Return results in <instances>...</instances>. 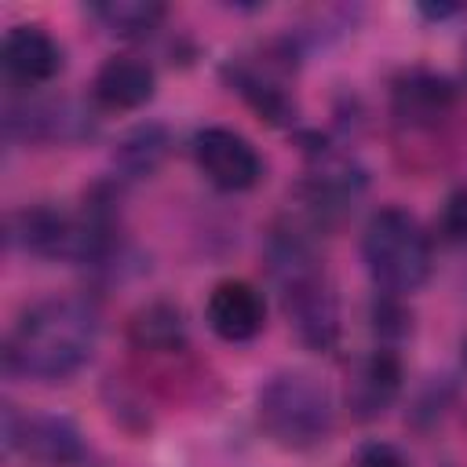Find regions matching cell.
Returning <instances> with one entry per match:
<instances>
[{"mask_svg": "<svg viewBox=\"0 0 467 467\" xmlns=\"http://www.w3.org/2000/svg\"><path fill=\"white\" fill-rule=\"evenodd\" d=\"M354 467H409V460L387 441H368V445L358 449Z\"/></svg>", "mask_w": 467, "mask_h": 467, "instance_id": "ac0fdd59", "label": "cell"}, {"mask_svg": "<svg viewBox=\"0 0 467 467\" xmlns=\"http://www.w3.org/2000/svg\"><path fill=\"white\" fill-rule=\"evenodd\" d=\"M223 80H226L230 91H237L244 99V106L259 120H266L274 128L292 124L296 113H299L292 91L285 88V80L274 73L270 62H255V58H244V55L230 58V62H223Z\"/></svg>", "mask_w": 467, "mask_h": 467, "instance_id": "30bf717a", "label": "cell"}, {"mask_svg": "<svg viewBox=\"0 0 467 467\" xmlns=\"http://www.w3.org/2000/svg\"><path fill=\"white\" fill-rule=\"evenodd\" d=\"M153 91H157V73L139 55H113L91 77V102L109 113L139 109L153 99Z\"/></svg>", "mask_w": 467, "mask_h": 467, "instance_id": "7c38bea8", "label": "cell"}, {"mask_svg": "<svg viewBox=\"0 0 467 467\" xmlns=\"http://www.w3.org/2000/svg\"><path fill=\"white\" fill-rule=\"evenodd\" d=\"M438 234L452 244H467V186H456L441 212H438Z\"/></svg>", "mask_w": 467, "mask_h": 467, "instance_id": "e0dca14e", "label": "cell"}, {"mask_svg": "<svg viewBox=\"0 0 467 467\" xmlns=\"http://www.w3.org/2000/svg\"><path fill=\"white\" fill-rule=\"evenodd\" d=\"M310 234L314 230L299 219L277 223L266 241V263L299 343L310 350H332L339 339V299Z\"/></svg>", "mask_w": 467, "mask_h": 467, "instance_id": "7a4b0ae2", "label": "cell"}, {"mask_svg": "<svg viewBox=\"0 0 467 467\" xmlns=\"http://www.w3.org/2000/svg\"><path fill=\"white\" fill-rule=\"evenodd\" d=\"M62 44L36 22H22V26H11L4 33V44H0V66H4V77L15 84V88H40V84H51L58 73H62Z\"/></svg>", "mask_w": 467, "mask_h": 467, "instance_id": "ba28073f", "label": "cell"}, {"mask_svg": "<svg viewBox=\"0 0 467 467\" xmlns=\"http://www.w3.org/2000/svg\"><path fill=\"white\" fill-rule=\"evenodd\" d=\"M88 15L113 36H124V40H139V36H150L168 7L161 0H99L88 7Z\"/></svg>", "mask_w": 467, "mask_h": 467, "instance_id": "5bb4252c", "label": "cell"}, {"mask_svg": "<svg viewBox=\"0 0 467 467\" xmlns=\"http://www.w3.org/2000/svg\"><path fill=\"white\" fill-rule=\"evenodd\" d=\"M164 153H168V131L161 124H139V128H131L117 142L113 161H117V168H120L124 179H142V175L157 171V164L164 161Z\"/></svg>", "mask_w": 467, "mask_h": 467, "instance_id": "9a60e30c", "label": "cell"}, {"mask_svg": "<svg viewBox=\"0 0 467 467\" xmlns=\"http://www.w3.org/2000/svg\"><path fill=\"white\" fill-rule=\"evenodd\" d=\"M255 420L274 445L288 452H306L332 438L336 405L317 376L277 372L255 394Z\"/></svg>", "mask_w": 467, "mask_h": 467, "instance_id": "3957f363", "label": "cell"}, {"mask_svg": "<svg viewBox=\"0 0 467 467\" xmlns=\"http://www.w3.org/2000/svg\"><path fill=\"white\" fill-rule=\"evenodd\" d=\"M128 343L139 354H182L186 350V321L175 303L153 299L128 317Z\"/></svg>", "mask_w": 467, "mask_h": 467, "instance_id": "4fadbf2b", "label": "cell"}, {"mask_svg": "<svg viewBox=\"0 0 467 467\" xmlns=\"http://www.w3.org/2000/svg\"><path fill=\"white\" fill-rule=\"evenodd\" d=\"M99 343V314L80 296H51L22 310L7 343L4 368L11 376L58 383L80 372Z\"/></svg>", "mask_w": 467, "mask_h": 467, "instance_id": "6da1fadb", "label": "cell"}, {"mask_svg": "<svg viewBox=\"0 0 467 467\" xmlns=\"http://www.w3.org/2000/svg\"><path fill=\"white\" fill-rule=\"evenodd\" d=\"M463 365H467V339H463Z\"/></svg>", "mask_w": 467, "mask_h": 467, "instance_id": "ffe728a7", "label": "cell"}, {"mask_svg": "<svg viewBox=\"0 0 467 467\" xmlns=\"http://www.w3.org/2000/svg\"><path fill=\"white\" fill-rule=\"evenodd\" d=\"M456 102H460L456 80L445 77V73L423 69V66L401 69L390 84L394 120L405 124V128H438L452 117Z\"/></svg>", "mask_w": 467, "mask_h": 467, "instance_id": "52a82bcc", "label": "cell"}, {"mask_svg": "<svg viewBox=\"0 0 467 467\" xmlns=\"http://www.w3.org/2000/svg\"><path fill=\"white\" fill-rule=\"evenodd\" d=\"M460 7L456 4H423L420 7V15H427V18H449V15H456Z\"/></svg>", "mask_w": 467, "mask_h": 467, "instance_id": "d6986e66", "label": "cell"}, {"mask_svg": "<svg viewBox=\"0 0 467 467\" xmlns=\"http://www.w3.org/2000/svg\"><path fill=\"white\" fill-rule=\"evenodd\" d=\"M4 445L22 452L40 467H80L88 460V441L69 416L58 412H18L4 409Z\"/></svg>", "mask_w": 467, "mask_h": 467, "instance_id": "5b68a950", "label": "cell"}, {"mask_svg": "<svg viewBox=\"0 0 467 467\" xmlns=\"http://www.w3.org/2000/svg\"><path fill=\"white\" fill-rule=\"evenodd\" d=\"M361 259L379 292L409 296L431 277L434 252L420 219L409 215L405 208L387 204L372 212L361 230Z\"/></svg>", "mask_w": 467, "mask_h": 467, "instance_id": "277c9868", "label": "cell"}, {"mask_svg": "<svg viewBox=\"0 0 467 467\" xmlns=\"http://www.w3.org/2000/svg\"><path fill=\"white\" fill-rule=\"evenodd\" d=\"M204 321L223 343H248L266 325V299L252 281L226 277L208 292Z\"/></svg>", "mask_w": 467, "mask_h": 467, "instance_id": "8fae6325", "label": "cell"}, {"mask_svg": "<svg viewBox=\"0 0 467 467\" xmlns=\"http://www.w3.org/2000/svg\"><path fill=\"white\" fill-rule=\"evenodd\" d=\"M190 150H193V161H197L201 175L215 190L241 193V190H252L263 179L259 150L234 128H223V124L197 128L193 139H190Z\"/></svg>", "mask_w": 467, "mask_h": 467, "instance_id": "8992f818", "label": "cell"}, {"mask_svg": "<svg viewBox=\"0 0 467 467\" xmlns=\"http://www.w3.org/2000/svg\"><path fill=\"white\" fill-rule=\"evenodd\" d=\"M372 328L383 339L379 347H390L394 339H405L412 332V314L401 306V296H390V292L376 296V303H372Z\"/></svg>", "mask_w": 467, "mask_h": 467, "instance_id": "2e32d148", "label": "cell"}, {"mask_svg": "<svg viewBox=\"0 0 467 467\" xmlns=\"http://www.w3.org/2000/svg\"><path fill=\"white\" fill-rule=\"evenodd\" d=\"M401 376H405V368H401V358L394 347H376L365 358H358L350 365L347 390H343L350 416L361 423L383 416L394 405V398L401 394Z\"/></svg>", "mask_w": 467, "mask_h": 467, "instance_id": "9c48e42d", "label": "cell"}]
</instances>
